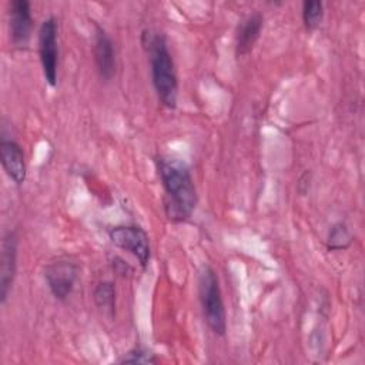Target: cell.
<instances>
[{
  "mask_svg": "<svg viewBox=\"0 0 365 365\" xmlns=\"http://www.w3.org/2000/svg\"><path fill=\"white\" fill-rule=\"evenodd\" d=\"M157 168L165 192L168 220L175 222L188 220L197 205V191L188 165L178 158L160 157Z\"/></svg>",
  "mask_w": 365,
  "mask_h": 365,
  "instance_id": "6da1fadb",
  "label": "cell"
},
{
  "mask_svg": "<svg viewBox=\"0 0 365 365\" xmlns=\"http://www.w3.org/2000/svg\"><path fill=\"white\" fill-rule=\"evenodd\" d=\"M141 40L150 60L151 78L157 97L167 108H174L178 97V78L167 40L161 33L151 30L144 31Z\"/></svg>",
  "mask_w": 365,
  "mask_h": 365,
  "instance_id": "7a4b0ae2",
  "label": "cell"
},
{
  "mask_svg": "<svg viewBox=\"0 0 365 365\" xmlns=\"http://www.w3.org/2000/svg\"><path fill=\"white\" fill-rule=\"evenodd\" d=\"M198 295H200L204 318L210 329L215 335L222 336L227 331L225 308L222 302L218 277L210 265L202 267V269L200 271Z\"/></svg>",
  "mask_w": 365,
  "mask_h": 365,
  "instance_id": "3957f363",
  "label": "cell"
},
{
  "mask_svg": "<svg viewBox=\"0 0 365 365\" xmlns=\"http://www.w3.org/2000/svg\"><path fill=\"white\" fill-rule=\"evenodd\" d=\"M38 56L46 81L54 87L57 83L58 44H57V21L54 17L46 19L38 29Z\"/></svg>",
  "mask_w": 365,
  "mask_h": 365,
  "instance_id": "277c9868",
  "label": "cell"
},
{
  "mask_svg": "<svg viewBox=\"0 0 365 365\" xmlns=\"http://www.w3.org/2000/svg\"><path fill=\"white\" fill-rule=\"evenodd\" d=\"M108 237L115 247L133 254L143 268L147 267L151 257V248L148 235L141 227L117 225L108 231Z\"/></svg>",
  "mask_w": 365,
  "mask_h": 365,
  "instance_id": "5b68a950",
  "label": "cell"
},
{
  "mask_svg": "<svg viewBox=\"0 0 365 365\" xmlns=\"http://www.w3.org/2000/svg\"><path fill=\"white\" fill-rule=\"evenodd\" d=\"M77 265L67 258H58L46 267L44 278L54 298L64 301L71 294L77 279Z\"/></svg>",
  "mask_w": 365,
  "mask_h": 365,
  "instance_id": "8992f818",
  "label": "cell"
},
{
  "mask_svg": "<svg viewBox=\"0 0 365 365\" xmlns=\"http://www.w3.org/2000/svg\"><path fill=\"white\" fill-rule=\"evenodd\" d=\"M17 235L14 231H9L1 241V258H0V301L6 302L10 289L14 282L17 269Z\"/></svg>",
  "mask_w": 365,
  "mask_h": 365,
  "instance_id": "52a82bcc",
  "label": "cell"
},
{
  "mask_svg": "<svg viewBox=\"0 0 365 365\" xmlns=\"http://www.w3.org/2000/svg\"><path fill=\"white\" fill-rule=\"evenodd\" d=\"M31 33V11L27 0H13L10 3V37L16 47L24 48Z\"/></svg>",
  "mask_w": 365,
  "mask_h": 365,
  "instance_id": "ba28073f",
  "label": "cell"
},
{
  "mask_svg": "<svg viewBox=\"0 0 365 365\" xmlns=\"http://www.w3.org/2000/svg\"><path fill=\"white\" fill-rule=\"evenodd\" d=\"M94 29H96L94 61H96L97 73L103 80L108 81L115 74L114 44L103 27H100L98 24H94Z\"/></svg>",
  "mask_w": 365,
  "mask_h": 365,
  "instance_id": "9c48e42d",
  "label": "cell"
},
{
  "mask_svg": "<svg viewBox=\"0 0 365 365\" xmlns=\"http://www.w3.org/2000/svg\"><path fill=\"white\" fill-rule=\"evenodd\" d=\"M0 158L6 174L17 184L26 181V158L23 148L14 140L1 138L0 141Z\"/></svg>",
  "mask_w": 365,
  "mask_h": 365,
  "instance_id": "30bf717a",
  "label": "cell"
},
{
  "mask_svg": "<svg viewBox=\"0 0 365 365\" xmlns=\"http://www.w3.org/2000/svg\"><path fill=\"white\" fill-rule=\"evenodd\" d=\"M264 19L259 13H254L244 19L237 29L235 34V54L237 57H244L250 54L259 37Z\"/></svg>",
  "mask_w": 365,
  "mask_h": 365,
  "instance_id": "8fae6325",
  "label": "cell"
},
{
  "mask_svg": "<svg viewBox=\"0 0 365 365\" xmlns=\"http://www.w3.org/2000/svg\"><path fill=\"white\" fill-rule=\"evenodd\" d=\"M94 302L98 308L104 309L110 315L114 314L115 308V288L113 282H100L93 292Z\"/></svg>",
  "mask_w": 365,
  "mask_h": 365,
  "instance_id": "7c38bea8",
  "label": "cell"
},
{
  "mask_svg": "<svg viewBox=\"0 0 365 365\" xmlns=\"http://www.w3.org/2000/svg\"><path fill=\"white\" fill-rule=\"evenodd\" d=\"M324 17V4L321 1L302 3V21L308 30H315Z\"/></svg>",
  "mask_w": 365,
  "mask_h": 365,
  "instance_id": "4fadbf2b",
  "label": "cell"
},
{
  "mask_svg": "<svg viewBox=\"0 0 365 365\" xmlns=\"http://www.w3.org/2000/svg\"><path fill=\"white\" fill-rule=\"evenodd\" d=\"M352 242V235L349 234L348 228L344 224H335L328 234V240H327V245L328 250H345L351 245Z\"/></svg>",
  "mask_w": 365,
  "mask_h": 365,
  "instance_id": "5bb4252c",
  "label": "cell"
},
{
  "mask_svg": "<svg viewBox=\"0 0 365 365\" xmlns=\"http://www.w3.org/2000/svg\"><path fill=\"white\" fill-rule=\"evenodd\" d=\"M155 361L157 359H155L154 354H151L143 348H134V349L128 351L120 362L121 364H153Z\"/></svg>",
  "mask_w": 365,
  "mask_h": 365,
  "instance_id": "9a60e30c",
  "label": "cell"
}]
</instances>
